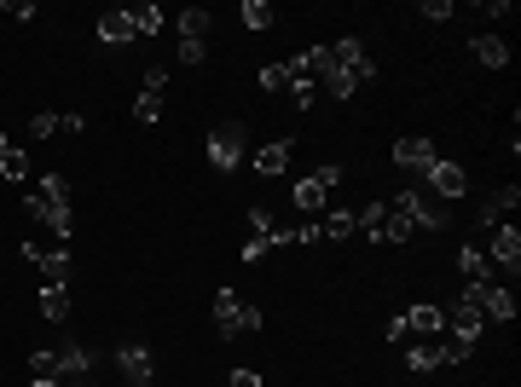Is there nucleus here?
I'll return each mask as SVG.
<instances>
[{
	"label": "nucleus",
	"mask_w": 521,
	"mask_h": 387,
	"mask_svg": "<svg viewBox=\"0 0 521 387\" xmlns=\"http://www.w3.org/2000/svg\"><path fill=\"white\" fill-rule=\"evenodd\" d=\"M215 329H221L226 341L232 336H255V329H260V307L243 301L238 289H221V295H215Z\"/></svg>",
	"instance_id": "nucleus-1"
},
{
	"label": "nucleus",
	"mask_w": 521,
	"mask_h": 387,
	"mask_svg": "<svg viewBox=\"0 0 521 387\" xmlns=\"http://www.w3.org/2000/svg\"><path fill=\"white\" fill-rule=\"evenodd\" d=\"M284 243H296V238H290V231H284L267 209H250V243H243L238 255H243V260H267L272 248H284Z\"/></svg>",
	"instance_id": "nucleus-2"
},
{
	"label": "nucleus",
	"mask_w": 521,
	"mask_h": 387,
	"mask_svg": "<svg viewBox=\"0 0 521 387\" xmlns=\"http://www.w3.org/2000/svg\"><path fill=\"white\" fill-rule=\"evenodd\" d=\"M243 157H250V150H243V122H221V128H209V168L215 174H232Z\"/></svg>",
	"instance_id": "nucleus-3"
},
{
	"label": "nucleus",
	"mask_w": 521,
	"mask_h": 387,
	"mask_svg": "<svg viewBox=\"0 0 521 387\" xmlns=\"http://www.w3.org/2000/svg\"><path fill=\"white\" fill-rule=\"evenodd\" d=\"M463 301H470L487 324H510V318H516V295L504 284H470V289H463Z\"/></svg>",
	"instance_id": "nucleus-4"
},
{
	"label": "nucleus",
	"mask_w": 521,
	"mask_h": 387,
	"mask_svg": "<svg viewBox=\"0 0 521 387\" xmlns=\"http://www.w3.org/2000/svg\"><path fill=\"white\" fill-rule=\"evenodd\" d=\"M331 58L342 64V70L353 76V87H365V81H377V64H371V52H365V40H353V35H342L336 47H331Z\"/></svg>",
	"instance_id": "nucleus-5"
},
{
	"label": "nucleus",
	"mask_w": 521,
	"mask_h": 387,
	"mask_svg": "<svg viewBox=\"0 0 521 387\" xmlns=\"http://www.w3.org/2000/svg\"><path fill=\"white\" fill-rule=\"evenodd\" d=\"M388 209H394V214H406L411 226H423V231H441V226H446V209L423 202L417 191H394V197H388Z\"/></svg>",
	"instance_id": "nucleus-6"
},
{
	"label": "nucleus",
	"mask_w": 521,
	"mask_h": 387,
	"mask_svg": "<svg viewBox=\"0 0 521 387\" xmlns=\"http://www.w3.org/2000/svg\"><path fill=\"white\" fill-rule=\"evenodd\" d=\"M116 364H122V376H128V387H151V382H157V364H151V347H145V341H122V347H116Z\"/></svg>",
	"instance_id": "nucleus-7"
},
{
	"label": "nucleus",
	"mask_w": 521,
	"mask_h": 387,
	"mask_svg": "<svg viewBox=\"0 0 521 387\" xmlns=\"http://www.w3.org/2000/svg\"><path fill=\"white\" fill-rule=\"evenodd\" d=\"M394 168H411V174H429L434 168V140H423V133H406V140H394Z\"/></svg>",
	"instance_id": "nucleus-8"
},
{
	"label": "nucleus",
	"mask_w": 521,
	"mask_h": 387,
	"mask_svg": "<svg viewBox=\"0 0 521 387\" xmlns=\"http://www.w3.org/2000/svg\"><path fill=\"white\" fill-rule=\"evenodd\" d=\"M87 370H93V358H87V347H81V341H64V347H52V376H59V382L81 387V382H87Z\"/></svg>",
	"instance_id": "nucleus-9"
},
{
	"label": "nucleus",
	"mask_w": 521,
	"mask_h": 387,
	"mask_svg": "<svg viewBox=\"0 0 521 387\" xmlns=\"http://www.w3.org/2000/svg\"><path fill=\"white\" fill-rule=\"evenodd\" d=\"M18 248H23L30 266H41L47 284H70V255H64V248H41V243H18Z\"/></svg>",
	"instance_id": "nucleus-10"
},
{
	"label": "nucleus",
	"mask_w": 521,
	"mask_h": 387,
	"mask_svg": "<svg viewBox=\"0 0 521 387\" xmlns=\"http://www.w3.org/2000/svg\"><path fill=\"white\" fill-rule=\"evenodd\" d=\"M441 324H446V336H458V341H481L487 318L475 312L470 301H458V307H446V312H441Z\"/></svg>",
	"instance_id": "nucleus-11"
},
{
	"label": "nucleus",
	"mask_w": 521,
	"mask_h": 387,
	"mask_svg": "<svg viewBox=\"0 0 521 387\" xmlns=\"http://www.w3.org/2000/svg\"><path fill=\"white\" fill-rule=\"evenodd\" d=\"M23 209H30L35 220H47V226H52V238H70V231H76V214H70V202H47V197L35 191V197L23 202Z\"/></svg>",
	"instance_id": "nucleus-12"
},
{
	"label": "nucleus",
	"mask_w": 521,
	"mask_h": 387,
	"mask_svg": "<svg viewBox=\"0 0 521 387\" xmlns=\"http://www.w3.org/2000/svg\"><path fill=\"white\" fill-rule=\"evenodd\" d=\"M423 179L434 185V197H463V191H470V174H463L458 162H446V157H434V168Z\"/></svg>",
	"instance_id": "nucleus-13"
},
{
	"label": "nucleus",
	"mask_w": 521,
	"mask_h": 387,
	"mask_svg": "<svg viewBox=\"0 0 521 387\" xmlns=\"http://www.w3.org/2000/svg\"><path fill=\"white\" fill-rule=\"evenodd\" d=\"M487 255L498 260L504 272L516 278V266H521V231L516 226H492V243H487Z\"/></svg>",
	"instance_id": "nucleus-14"
},
{
	"label": "nucleus",
	"mask_w": 521,
	"mask_h": 387,
	"mask_svg": "<svg viewBox=\"0 0 521 387\" xmlns=\"http://www.w3.org/2000/svg\"><path fill=\"white\" fill-rule=\"evenodd\" d=\"M313 81H324V93H331V99H353V93H360V87H353V76L331 58V47H324V64L313 70Z\"/></svg>",
	"instance_id": "nucleus-15"
},
{
	"label": "nucleus",
	"mask_w": 521,
	"mask_h": 387,
	"mask_svg": "<svg viewBox=\"0 0 521 387\" xmlns=\"http://www.w3.org/2000/svg\"><path fill=\"white\" fill-rule=\"evenodd\" d=\"M290 150H296V140H272V145H260V150H255V174L279 179L284 168H290Z\"/></svg>",
	"instance_id": "nucleus-16"
},
{
	"label": "nucleus",
	"mask_w": 521,
	"mask_h": 387,
	"mask_svg": "<svg viewBox=\"0 0 521 387\" xmlns=\"http://www.w3.org/2000/svg\"><path fill=\"white\" fill-rule=\"evenodd\" d=\"M516 202H521V191H516V185H498V191L481 202V226H487V231L504 226V214H516Z\"/></svg>",
	"instance_id": "nucleus-17"
},
{
	"label": "nucleus",
	"mask_w": 521,
	"mask_h": 387,
	"mask_svg": "<svg viewBox=\"0 0 521 387\" xmlns=\"http://www.w3.org/2000/svg\"><path fill=\"white\" fill-rule=\"evenodd\" d=\"M41 318H47V324H64V318H70V284H41Z\"/></svg>",
	"instance_id": "nucleus-18"
},
{
	"label": "nucleus",
	"mask_w": 521,
	"mask_h": 387,
	"mask_svg": "<svg viewBox=\"0 0 521 387\" xmlns=\"http://www.w3.org/2000/svg\"><path fill=\"white\" fill-rule=\"evenodd\" d=\"M470 52H475V64H487V70H504V64H510V40H498V35H475Z\"/></svg>",
	"instance_id": "nucleus-19"
},
{
	"label": "nucleus",
	"mask_w": 521,
	"mask_h": 387,
	"mask_svg": "<svg viewBox=\"0 0 521 387\" xmlns=\"http://www.w3.org/2000/svg\"><path fill=\"white\" fill-rule=\"evenodd\" d=\"M406 318V336H417V341H429V336H441V307H411V312H400Z\"/></svg>",
	"instance_id": "nucleus-20"
},
{
	"label": "nucleus",
	"mask_w": 521,
	"mask_h": 387,
	"mask_svg": "<svg viewBox=\"0 0 521 387\" xmlns=\"http://www.w3.org/2000/svg\"><path fill=\"white\" fill-rule=\"evenodd\" d=\"M406 364L417 370V376H429V370H441V364H446L441 341H411V347H406Z\"/></svg>",
	"instance_id": "nucleus-21"
},
{
	"label": "nucleus",
	"mask_w": 521,
	"mask_h": 387,
	"mask_svg": "<svg viewBox=\"0 0 521 387\" xmlns=\"http://www.w3.org/2000/svg\"><path fill=\"white\" fill-rule=\"evenodd\" d=\"M99 40H105V47L133 40V12H105V18H99Z\"/></svg>",
	"instance_id": "nucleus-22"
},
{
	"label": "nucleus",
	"mask_w": 521,
	"mask_h": 387,
	"mask_svg": "<svg viewBox=\"0 0 521 387\" xmlns=\"http://www.w3.org/2000/svg\"><path fill=\"white\" fill-rule=\"evenodd\" d=\"M296 209H307V214H319V209H324V179H319V174L296 179Z\"/></svg>",
	"instance_id": "nucleus-23"
},
{
	"label": "nucleus",
	"mask_w": 521,
	"mask_h": 387,
	"mask_svg": "<svg viewBox=\"0 0 521 387\" xmlns=\"http://www.w3.org/2000/svg\"><path fill=\"white\" fill-rule=\"evenodd\" d=\"M0 174H6V179H30V157H23L6 133H0Z\"/></svg>",
	"instance_id": "nucleus-24"
},
{
	"label": "nucleus",
	"mask_w": 521,
	"mask_h": 387,
	"mask_svg": "<svg viewBox=\"0 0 521 387\" xmlns=\"http://www.w3.org/2000/svg\"><path fill=\"white\" fill-rule=\"evenodd\" d=\"M411 231H417V226H411L406 214H394V209H388V220H382L371 238H377V243H411Z\"/></svg>",
	"instance_id": "nucleus-25"
},
{
	"label": "nucleus",
	"mask_w": 521,
	"mask_h": 387,
	"mask_svg": "<svg viewBox=\"0 0 521 387\" xmlns=\"http://www.w3.org/2000/svg\"><path fill=\"white\" fill-rule=\"evenodd\" d=\"M319 231H324L331 243H342V238H353V231H360V220H353L348 209H336V214H324V220H319Z\"/></svg>",
	"instance_id": "nucleus-26"
},
{
	"label": "nucleus",
	"mask_w": 521,
	"mask_h": 387,
	"mask_svg": "<svg viewBox=\"0 0 521 387\" xmlns=\"http://www.w3.org/2000/svg\"><path fill=\"white\" fill-rule=\"evenodd\" d=\"M209 23H215V18H209L203 6H186V12H180V35H186V40H209Z\"/></svg>",
	"instance_id": "nucleus-27"
},
{
	"label": "nucleus",
	"mask_w": 521,
	"mask_h": 387,
	"mask_svg": "<svg viewBox=\"0 0 521 387\" xmlns=\"http://www.w3.org/2000/svg\"><path fill=\"white\" fill-rule=\"evenodd\" d=\"M458 272H463L470 284H492V278H487V255H481V248H458Z\"/></svg>",
	"instance_id": "nucleus-28"
},
{
	"label": "nucleus",
	"mask_w": 521,
	"mask_h": 387,
	"mask_svg": "<svg viewBox=\"0 0 521 387\" xmlns=\"http://www.w3.org/2000/svg\"><path fill=\"white\" fill-rule=\"evenodd\" d=\"M243 23H250V30H272V23H279L272 0H243Z\"/></svg>",
	"instance_id": "nucleus-29"
},
{
	"label": "nucleus",
	"mask_w": 521,
	"mask_h": 387,
	"mask_svg": "<svg viewBox=\"0 0 521 387\" xmlns=\"http://www.w3.org/2000/svg\"><path fill=\"white\" fill-rule=\"evenodd\" d=\"M30 133H35V140H52V133H64V110H35V116H30Z\"/></svg>",
	"instance_id": "nucleus-30"
},
{
	"label": "nucleus",
	"mask_w": 521,
	"mask_h": 387,
	"mask_svg": "<svg viewBox=\"0 0 521 387\" xmlns=\"http://www.w3.org/2000/svg\"><path fill=\"white\" fill-rule=\"evenodd\" d=\"M162 18H169V12H162V6H140V12H133V35H157L162 30Z\"/></svg>",
	"instance_id": "nucleus-31"
},
{
	"label": "nucleus",
	"mask_w": 521,
	"mask_h": 387,
	"mask_svg": "<svg viewBox=\"0 0 521 387\" xmlns=\"http://www.w3.org/2000/svg\"><path fill=\"white\" fill-rule=\"evenodd\" d=\"M133 116H140V122H157V116H162V93H145V87H140V99H133Z\"/></svg>",
	"instance_id": "nucleus-32"
},
{
	"label": "nucleus",
	"mask_w": 521,
	"mask_h": 387,
	"mask_svg": "<svg viewBox=\"0 0 521 387\" xmlns=\"http://www.w3.org/2000/svg\"><path fill=\"white\" fill-rule=\"evenodd\" d=\"M41 197H47V202H70V179H64V174H47V179H41Z\"/></svg>",
	"instance_id": "nucleus-33"
},
{
	"label": "nucleus",
	"mask_w": 521,
	"mask_h": 387,
	"mask_svg": "<svg viewBox=\"0 0 521 387\" xmlns=\"http://www.w3.org/2000/svg\"><path fill=\"white\" fill-rule=\"evenodd\" d=\"M290 99H296L301 110H313V99H319V81H313V76H301V81H290Z\"/></svg>",
	"instance_id": "nucleus-34"
},
{
	"label": "nucleus",
	"mask_w": 521,
	"mask_h": 387,
	"mask_svg": "<svg viewBox=\"0 0 521 387\" xmlns=\"http://www.w3.org/2000/svg\"><path fill=\"white\" fill-rule=\"evenodd\" d=\"M441 353H446V364H463V358L475 353V341H458V336H441Z\"/></svg>",
	"instance_id": "nucleus-35"
},
{
	"label": "nucleus",
	"mask_w": 521,
	"mask_h": 387,
	"mask_svg": "<svg viewBox=\"0 0 521 387\" xmlns=\"http://www.w3.org/2000/svg\"><path fill=\"white\" fill-rule=\"evenodd\" d=\"M203 58H209V40H186L180 35V64H186V70H191V64H203Z\"/></svg>",
	"instance_id": "nucleus-36"
},
{
	"label": "nucleus",
	"mask_w": 521,
	"mask_h": 387,
	"mask_svg": "<svg viewBox=\"0 0 521 387\" xmlns=\"http://www.w3.org/2000/svg\"><path fill=\"white\" fill-rule=\"evenodd\" d=\"M0 18H12V23H30V18H35V6H30V0H0Z\"/></svg>",
	"instance_id": "nucleus-37"
},
{
	"label": "nucleus",
	"mask_w": 521,
	"mask_h": 387,
	"mask_svg": "<svg viewBox=\"0 0 521 387\" xmlns=\"http://www.w3.org/2000/svg\"><path fill=\"white\" fill-rule=\"evenodd\" d=\"M353 220H360V231H377L382 220H388V202H371V209H360Z\"/></svg>",
	"instance_id": "nucleus-38"
},
{
	"label": "nucleus",
	"mask_w": 521,
	"mask_h": 387,
	"mask_svg": "<svg viewBox=\"0 0 521 387\" xmlns=\"http://www.w3.org/2000/svg\"><path fill=\"white\" fill-rule=\"evenodd\" d=\"M417 18H429V23H446V18H452V0H423V6H417Z\"/></svg>",
	"instance_id": "nucleus-39"
},
{
	"label": "nucleus",
	"mask_w": 521,
	"mask_h": 387,
	"mask_svg": "<svg viewBox=\"0 0 521 387\" xmlns=\"http://www.w3.org/2000/svg\"><path fill=\"white\" fill-rule=\"evenodd\" d=\"M145 93H169V64H151L145 70Z\"/></svg>",
	"instance_id": "nucleus-40"
},
{
	"label": "nucleus",
	"mask_w": 521,
	"mask_h": 387,
	"mask_svg": "<svg viewBox=\"0 0 521 387\" xmlns=\"http://www.w3.org/2000/svg\"><path fill=\"white\" fill-rule=\"evenodd\" d=\"M260 87L279 93V87H284V64H267V70H260Z\"/></svg>",
	"instance_id": "nucleus-41"
},
{
	"label": "nucleus",
	"mask_w": 521,
	"mask_h": 387,
	"mask_svg": "<svg viewBox=\"0 0 521 387\" xmlns=\"http://www.w3.org/2000/svg\"><path fill=\"white\" fill-rule=\"evenodd\" d=\"M30 370H35V376H52V353H47V347L30 353Z\"/></svg>",
	"instance_id": "nucleus-42"
},
{
	"label": "nucleus",
	"mask_w": 521,
	"mask_h": 387,
	"mask_svg": "<svg viewBox=\"0 0 521 387\" xmlns=\"http://www.w3.org/2000/svg\"><path fill=\"white\" fill-rule=\"evenodd\" d=\"M319 179H324V191H336V185H342V168H336V162H324Z\"/></svg>",
	"instance_id": "nucleus-43"
},
{
	"label": "nucleus",
	"mask_w": 521,
	"mask_h": 387,
	"mask_svg": "<svg viewBox=\"0 0 521 387\" xmlns=\"http://www.w3.org/2000/svg\"><path fill=\"white\" fill-rule=\"evenodd\" d=\"M232 387H260V376L255 370H232Z\"/></svg>",
	"instance_id": "nucleus-44"
},
{
	"label": "nucleus",
	"mask_w": 521,
	"mask_h": 387,
	"mask_svg": "<svg viewBox=\"0 0 521 387\" xmlns=\"http://www.w3.org/2000/svg\"><path fill=\"white\" fill-rule=\"evenodd\" d=\"M30 387H70V382H59V376H35Z\"/></svg>",
	"instance_id": "nucleus-45"
},
{
	"label": "nucleus",
	"mask_w": 521,
	"mask_h": 387,
	"mask_svg": "<svg viewBox=\"0 0 521 387\" xmlns=\"http://www.w3.org/2000/svg\"><path fill=\"white\" fill-rule=\"evenodd\" d=\"M81 387H93V382H81Z\"/></svg>",
	"instance_id": "nucleus-46"
}]
</instances>
